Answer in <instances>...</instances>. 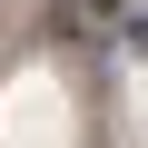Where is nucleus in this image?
Here are the masks:
<instances>
[{
    "label": "nucleus",
    "instance_id": "nucleus-1",
    "mask_svg": "<svg viewBox=\"0 0 148 148\" xmlns=\"http://www.w3.org/2000/svg\"><path fill=\"white\" fill-rule=\"evenodd\" d=\"M119 40H128V49L148 59V10H119Z\"/></svg>",
    "mask_w": 148,
    "mask_h": 148
},
{
    "label": "nucleus",
    "instance_id": "nucleus-2",
    "mask_svg": "<svg viewBox=\"0 0 148 148\" xmlns=\"http://www.w3.org/2000/svg\"><path fill=\"white\" fill-rule=\"evenodd\" d=\"M89 10H99V20H119V10H128V0H89Z\"/></svg>",
    "mask_w": 148,
    "mask_h": 148
}]
</instances>
